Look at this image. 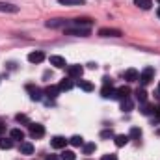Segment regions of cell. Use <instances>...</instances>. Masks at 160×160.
Segmentation results:
<instances>
[{
	"label": "cell",
	"instance_id": "2e32d148",
	"mask_svg": "<svg viewBox=\"0 0 160 160\" xmlns=\"http://www.w3.org/2000/svg\"><path fill=\"white\" fill-rule=\"evenodd\" d=\"M58 93H60V88L58 86H47V89H45V95L50 97V99H56Z\"/></svg>",
	"mask_w": 160,
	"mask_h": 160
},
{
	"label": "cell",
	"instance_id": "44dd1931",
	"mask_svg": "<svg viewBox=\"0 0 160 160\" xmlns=\"http://www.w3.org/2000/svg\"><path fill=\"white\" fill-rule=\"evenodd\" d=\"M9 138H11V140H19V142H21V140H24V132H22L21 128H13V130L9 132Z\"/></svg>",
	"mask_w": 160,
	"mask_h": 160
},
{
	"label": "cell",
	"instance_id": "ab89813d",
	"mask_svg": "<svg viewBox=\"0 0 160 160\" xmlns=\"http://www.w3.org/2000/svg\"><path fill=\"white\" fill-rule=\"evenodd\" d=\"M157 2H158V4H160V0H157Z\"/></svg>",
	"mask_w": 160,
	"mask_h": 160
},
{
	"label": "cell",
	"instance_id": "836d02e7",
	"mask_svg": "<svg viewBox=\"0 0 160 160\" xmlns=\"http://www.w3.org/2000/svg\"><path fill=\"white\" fill-rule=\"evenodd\" d=\"M153 114H155V123H160V106L155 108V112H153Z\"/></svg>",
	"mask_w": 160,
	"mask_h": 160
},
{
	"label": "cell",
	"instance_id": "4dcf8cb0",
	"mask_svg": "<svg viewBox=\"0 0 160 160\" xmlns=\"http://www.w3.org/2000/svg\"><path fill=\"white\" fill-rule=\"evenodd\" d=\"M116 134H114V130L112 128H106V130H102L101 132V138H104V140H108V138H114Z\"/></svg>",
	"mask_w": 160,
	"mask_h": 160
},
{
	"label": "cell",
	"instance_id": "d6a6232c",
	"mask_svg": "<svg viewBox=\"0 0 160 160\" xmlns=\"http://www.w3.org/2000/svg\"><path fill=\"white\" fill-rule=\"evenodd\" d=\"M15 119L19 121V123H26V125H30V119H28V118H26L24 114H19V116H17Z\"/></svg>",
	"mask_w": 160,
	"mask_h": 160
},
{
	"label": "cell",
	"instance_id": "74e56055",
	"mask_svg": "<svg viewBox=\"0 0 160 160\" xmlns=\"http://www.w3.org/2000/svg\"><path fill=\"white\" fill-rule=\"evenodd\" d=\"M157 97L160 99V84H158V88H157Z\"/></svg>",
	"mask_w": 160,
	"mask_h": 160
},
{
	"label": "cell",
	"instance_id": "ffe728a7",
	"mask_svg": "<svg viewBox=\"0 0 160 160\" xmlns=\"http://www.w3.org/2000/svg\"><path fill=\"white\" fill-rule=\"evenodd\" d=\"M140 112H142L143 116H151V114L155 112V106H153V104H147V102H142V108H140Z\"/></svg>",
	"mask_w": 160,
	"mask_h": 160
},
{
	"label": "cell",
	"instance_id": "7c38bea8",
	"mask_svg": "<svg viewBox=\"0 0 160 160\" xmlns=\"http://www.w3.org/2000/svg\"><path fill=\"white\" fill-rule=\"evenodd\" d=\"M50 63L54 65V67H58V69H63L67 63H65V58H62V56H50Z\"/></svg>",
	"mask_w": 160,
	"mask_h": 160
},
{
	"label": "cell",
	"instance_id": "9c48e42d",
	"mask_svg": "<svg viewBox=\"0 0 160 160\" xmlns=\"http://www.w3.org/2000/svg\"><path fill=\"white\" fill-rule=\"evenodd\" d=\"M128 95H130V88H128V86H121V88L116 89V99H121V101H123V99H127Z\"/></svg>",
	"mask_w": 160,
	"mask_h": 160
},
{
	"label": "cell",
	"instance_id": "f35d334b",
	"mask_svg": "<svg viewBox=\"0 0 160 160\" xmlns=\"http://www.w3.org/2000/svg\"><path fill=\"white\" fill-rule=\"evenodd\" d=\"M157 13H158V17H160V8H158V11H157Z\"/></svg>",
	"mask_w": 160,
	"mask_h": 160
},
{
	"label": "cell",
	"instance_id": "8d00e7d4",
	"mask_svg": "<svg viewBox=\"0 0 160 160\" xmlns=\"http://www.w3.org/2000/svg\"><path fill=\"white\" fill-rule=\"evenodd\" d=\"M47 160H60V158H58L56 155H48V157H47Z\"/></svg>",
	"mask_w": 160,
	"mask_h": 160
},
{
	"label": "cell",
	"instance_id": "d4e9b609",
	"mask_svg": "<svg viewBox=\"0 0 160 160\" xmlns=\"http://www.w3.org/2000/svg\"><path fill=\"white\" fill-rule=\"evenodd\" d=\"M128 138H130V140H140V138H142V130H140L138 127H132V128H130Z\"/></svg>",
	"mask_w": 160,
	"mask_h": 160
},
{
	"label": "cell",
	"instance_id": "52a82bcc",
	"mask_svg": "<svg viewBox=\"0 0 160 160\" xmlns=\"http://www.w3.org/2000/svg\"><path fill=\"white\" fill-rule=\"evenodd\" d=\"M45 60V52L43 50H36V52H30L28 54V62L30 63H41Z\"/></svg>",
	"mask_w": 160,
	"mask_h": 160
},
{
	"label": "cell",
	"instance_id": "4fadbf2b",
	"mask_svg": "<svg viewBox=\"0 0 160 160\" xmlns=\"http://www.w3.org/2000/svg\"><path fill=\"white\" fill-rule=\"evenodd\" d=\"M28 91H30V97H32V101H41V99H43V91H41L39 88L28 86Z\"/></svg>",
	"mask_w": 160,
	"mask_h": 160
},
{
	"label": "cell",
	"instance_id": "484cf974",
	"mask_svg": "<svg viewBox=\"0 0 160 160\" xmlns=\"http://www.w3.org/2000/svg\"><path fill=\"white\" fill-rule=\"evenodd\" d=\"M69 143H71V145H75V147H80V145H84V138L77 134V136L69 138Z\"/></svg>",
	"mask_w": 160,
	"mask_h": 160
},
{
	"label": "cell",
	"instance_id": "1f68e13d",
	"mask_svg": "<svg viewBox=\"0 0 160 160\" xmlns=\"http://www.w3.org/2000/svg\"><path fill=\"white\" fill-rule=\"evenodd\" d=\"M93 151H95V143H86V145H84V153H86V155H91Z\"/></svg>",
	"mask_w": 160,
	"mask_h": 160
},
{
	"label": "cell",
	"instance_id": "3957f363",
	"mask_svg": "<svg viewBox=\"0 0 160 160\" xmlns=\"http://www.w3.org/2000/svg\"><path fill=\"white\" fill-rule=\"evenodd\" d=\"M63 30H65L67 36H77V38L89 36V28H78V26H75V28H63Z\"/></svg>",
	"mask_w": 160,
	"mask_h": 160
},
{
	"label": "cell",
	"instance_id": "f546056e",
	"mask_svg": "<svg viewBox=\"0 0 160 160\" xmlns=\"http://www.w3.org/2000/svg\"><path fill=\"white\" fill-rule=\"evenodd\" d=\"M60 4H63V6H80V4H84V0H58Z\"/></svg>",
	"mask_w": 160,
	"mask_h": 160
},
{
	"label": "cell",
	"instance_id": "f1b7e54d",
	"mask_svg": "<svg viewBox=\"0 0 160 160\" xmlns=\"http://www.w3.org/2000/svg\"><path fill=\"white\" fill-rule=\"evenodd\" d=\"M60 158L62 160H75L77 158V155H75V151H63Z\"/></svg>",
	"mask_w": 160,
	"mask_h": 160
},
{
	"label": "cell",
	"instance_id": "4316f807",
	"mask_svg": "<svg viewBox=\"0 0 160 160\" xmlns=\"http://www.w3.org/2000/svg\"><path fill=\"white\" fill-rule=\"evenodd\" d=\"M134 4H136L138 8H142V9H149V8L153 6L151 0H134Z\"/></svg>",
	"mask_w": 160,
	"mask_h": 160
},
{
	"label": "cell",
	"instance_id": "277c9868",
	"mask_svg": "<svg viewBox=\"0 0 160 160\" xmlns=\"http://www.w3.org/2000/svg\"><path fill=\"white\" fill-rule=\"evenodd\" d=\"M99 36H102V38H119L121 30H118V28H101Z\"/></svg>",
	"mask_w": 160,
	"mask_h": 160
},
{
	"label": "cell",
	"instance_id": "7402d4cb",
	"mask_svg": "<svg viewBox=\"0 0 160 160\" xmlns=\"http://www.w3.org/2000/svg\"><path fill=\"white\" fill-rule=\"evenodd\" d=\"M136 101H138V102H145V101H147V91H145L143 88L136 89Z\"/></svg>",
	"mask_w": 160,
	"mask_h": 160
},
{
	"label": "cell",
	"instance_id": "603a6c76",
	"mask_svg": "<svg viewBox=\"0 0 160 160\" xmlns=\"http://www.w3.org/2000/svg\"><path fill=\"white\" fill-rule=\"evenodd\" d=\"M132 108H134V104H132V101H130L128 97L121 101V110H123V112H130Z\"/></svg>",
	"mask_w": 160,
	"mask_h": 160
},
{
	"label": "cell",
	"instance_id": "8992f818",
	"mask_svg": "<svg viewBox=\"0 0 160 160\" xmlns=\"http://www.w3.org/2000/svg\"><path fill=\"white\" fill-rule=\"evenodd\" d=\"M101 95L104 99H116V89L112 88V84H104L102 89H101Z\"/></svg>",
	"mask_w": 160,
	"mask_h": 160
},
{
	"label": "cell",
	"instance_id": "ac0fdd59",
	"mask_svg": "<svg viewBox=\"0 0 160 160\" xmlns=\"http://www.w3.org/2000/svg\"><path fill=\"white\" fill-rule=\"evenodd\" d=\"M128 136H125V134H118V136H114V142H116V145L118 147H123V145H127L128 143Z\"/></svg>",
	"mask_w": 160,
	"mask_h": 160
},
{
	"label": "cell",
	"instance_id": "cb8c5ba5",
	"mask_svg": "<svg viewBox=\"0 0 160 160\" xmlns=\"http://www.w3.org/2000/svg\"><path fill=\"white\" fill-rule=\"evenodd\" d=\"M11 147H13L11 138H0V149H11Z\"/></svg>",
	"mask_w": 160,
	"mask_h": 160
},
{
	"label": "cell",
	"instance_id": "30bf717a",
	"mask_svg": "<svg viewBox=\"0 0 160 160\" xmlns=\"http://www.w3.org/2000/svg\"><path fill=\"white\" fill-rule=\"evenodd\" d=\"M91 19H75V21H71V24L73 26H78V28H89L91 26Z\"/></svg>",
	"mask_w": 160,
	"mask_h": 160
},
{
	"label": "cell",
	"instance_id": "d6986e66",
	"mask_svg": "<svg viewBox=\"0 0 160 160\" xmlns=\"http://www.w3.org/2000/svg\"><path fill=\"white\" fill-rule=\"evenodd\" d=\"M21 153H22V155H32V153H34V145H32L30 142H22V143H21Z\"/></svg>",
	"mask_w": 160,
	"mask_h": 160
},
{
	"label": "cell",
	"instance_id": "d590c367",
	"mask_svg": "<svg viewBox=\"0 0 160 160\" xmlns=\"http://www.w3.org/2000/svg\"><path fill=\"white\" fill-rule=\"evenodd\" d=\"M4 132H6V127H4V125L0 123V138H2V134H4Z\"/></svg>",
	"mask_w": 160,
	"mask_h": 160
},
{
	"label": "cell",
	"instance_id": "5bb4252c",
	"mask_svg": "<svg viewBox=\"0 0 160 160\" xmlns=\"http://www.w3.org/2000/svg\"><path fill=\"white\" fill-rule=\"evenodd\" d=\"M0 11L2 13H17L19 8L13 6V4H6V2H0Z\"/></svg>",
	"mask_w": 160,
	"mask_h": 160
},
{
	"label": "cell",
	"instance_id": "7a4b0ae2",
	"mask_svg": "<svg viewBox=\"0 0 160 160\" xmlns=\"http://www.w3.org/2000/svg\"><path fill=\"white\" fill-rule=\"evenodd\" d=\"M28 127H30V136H32V138L39 140V138L45 136V127H43V125H39V123H30Z\"/></svg>",
	"mask_w": 160,
	"mask_h": 160
},
{
	"label": "cell",
	"instance_id": "9a60e30c",
	"mask_svg": "<svg viewBox=\"0 0 160 160\" xmlns=\"http://www.w3.org/2000/svg\"><path fill=\"white\" fill-rule=\"evenodd\" d=\"M138 78H140V73L136 69H127L125 71V80L127 82H136Z\"/></svg>",
	"mask_w": 160,
	"mask_h": 160
},
{
	"label": "cell",
	"instance_id": "e0dca14e",
	"mask_svg": "<svg viewBox=\"0 0 160 160\" xmlns=\"http://www.w3.org/2000/svg\"><path fill=\"white\" fill-rule=\"evenodd\" d=\"M47 26H48V28H58V26L67 28V21H63V19H54V21H48Z\"/></svg>",
	"mask_w": 160,
	"mask_h": 160
},
{
	"label": "cell",
	"instance_id": "83f0119b",
	"mask_svg": "<svg viewBox=\"0 0 160 160\" xmlns=\"http://www.w3.org/2000/svg\"><path fill=\"white\" fill-rule=\"evenodd\" d=\"M78 86L84 89V91H93V84L88 82V80H78Z\"/></svg>",
	"mask_w": 160,
	"mask_h": 160
},
{
	"label": "cell",
	"instance_id": "8fae6325",
	"mask_svg": "<svg viewBox=\"0 0 160 160\" xmlns=\"http://www.w3.org/2000/svg\"><path fill=\"white\" fill-rule=\"evenodd\" d=\"M73 86H75L73 78H63L62 82H60V84H58L60 91H69V89H73Z\"/></svg>",
	"mask_w": 160,
	"mask_h": 160
},
{
	"label": "cell",
	"instance_id": "5b68a950",
	"mask_svg": "<svg viewBox=\"0 0 160 160\" xmlns=\"http://www.w3.org/2000/svg\"><path fill=\"white\" fill-rule=\"evenodd\" d=\"M82 73H84L82 65H69V67H67V75H69V78H80Z\"/></svg>",
	"mask_w": 160,
	"mask_h": 160
},
{
	"label": "cell",
	"instance_id": "6da1fadb",
	"mask_svg": "<svg viewBox=\"0 0 160 160\" xmlns=\"http://www.w3.org/2000/svg\"><path fill=\"white\" fill-rule=\"evenodd\" d=\"M153 78H155V69L153 67H145L142 73H140V84L142 86H147V84H151L153 82Z\"/></svg>",
	"mask_w": 160,
	"mask_h": 160
},
{
	"label": "cell",
	"instance_id": "e575fe53",
	"mask_svg": "<svg viewBox=\"0 0 160 160\" xmlns=\"http://www.w3.org/2000/svg\"><path fill=\"white\" fill-rule=\"evenodd\" d=\"M101 160H118V157L110 153V155H102V158H101Z\"/></svg>",
	"mask_w": 160,
	"mask_h": 160
},
{
	"label": "cell",
	"instance_id": "ba28073f",
	"mask_svg": "<svg viewBox=\"0 0 160 160\" xmlns=\"http://www.w3.org/2000/svg\"><path fill=\"white\" fill-rule=\"evenodd\" d=\"M67 142H69V140H65L63 136H54V138L50 140V145H52L54 149H63Z\"/></svg>",
	"mask_w": 160,
	"mask_h": 160
}]
</instances>
